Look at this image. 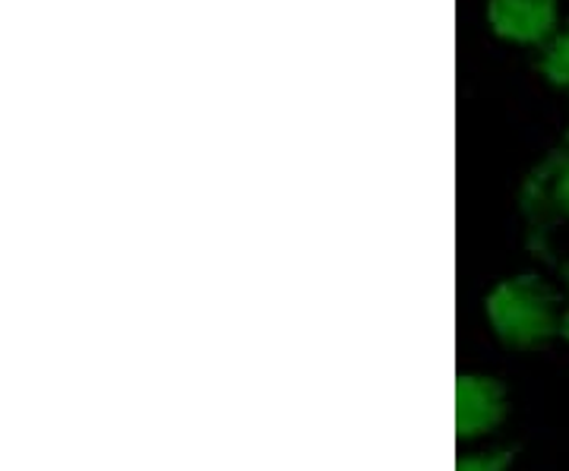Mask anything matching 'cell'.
Listing matches in <instances>:
<instances>
[{"instance_id": "cell-1", "label": "cell", "mask_w": 569, "mask_h": 471, "mask_svg": "<svg viewBox=\"0 0 569 471\" xmlns=\"http://www.w3.org/2000/svg\"><path fill=\"white\" fill-rule=\"evenodd\" d=\"M488 317L497 335L519 349L538 345L560 329L550 288L531 275L512 279L497 288L488 301Z\"/></svg>"}, {"instance_id": "cell-2", "label": "cell", "mask_w": 569, "mask_h": 471, "mask_svg": "<svg viewBox=\"0 0 569 471\" xmlns=\"http://www.w3.org/2000/svg\"><path fill=\"white\" fill-rule=\"evenodd\" d=\"M488 17L497 36L519 44H535L553 32L557 0H490Z\"/></svg>"}, {"instance_id": "cell-3", "label": "cell", "mask_w": 569, "mask_h": 471, "mask_svg": "<svg viewBox=\"0 0 569 471\" xmlns=\"http://www.w3.org/2000/svg\"><path fill=\"white\" fill-rule=\"evenodd\" d=\"M503 418V390L485 377H462L456 387V428L462 437L490 431Z\"/></svg>"}, {"instance_id": "cell-4", "label": "cell", "mask_w": 569, "mask_h": 471, "mask_svg": "<svg viewBox=\"0 0 569 471\" xmlns=\"http://www.w3.org/2000/svg\"><path fill=\"white\" fill-rule=\"evenodd\" d=\"M526 206L538 216L569 219V152H557L535 171Z\"/></svg>"}, {"instance_id": "cell-5", "label": "cell", "mask_w": 569, "mask_h": 471, "mask_svg": "<svg viewBox=\"0 0 569 471\" xmlns=\"http://www.w3.org/2000/svg\"><path fill=\"white\" fill-rule=\"evenodd\" d=\"M541 73L548 77L553 86H563L569 89V29L563 36H557V39L550 41L548 48H545V54H541Z\"/></svg>"}, {"instance_id": "cell-6", "label": "cell", "mask_w": 569, "mask_h": 471, "mask_svg": "<svg viewBox=\"0 0 569 471\" xmlns=\"http://www.w3.org/2000/svg\"><path fill=\"white\" fill-rule=\"evenodd\" d=\"M509 452H493V455H471L459 462V471H507Z\"/></svg>"}, {"instance_id": "cell-7", "label": "cell", "mask_w": 569, "mask_h": 471, "mask_svg": "<svg viewBox=\"0 0 569 471\" xmlns=\"http://www.w3.org/2000/svg\"><path fill=\"white\" fill-rule=\"evenodd\" d=\"M560 332H563V335H567V339H569V310H567V313H563V320H560Z\"/></svg>"}, {"instance_id": "cell-8", "label": "cell", "mask_w": 569, "mask_h": 471, "mask_svg": "<svg viewBox=\"0 0 569 471\" xmlns=\"http://www.w3.org/2000/svg\"><path fill=\"white\" fill-rule=\"evenodd\" d=\"M560 272H563V282H567V285H569V263L563 269H560Z\"/></svg>"}]
</instances>
